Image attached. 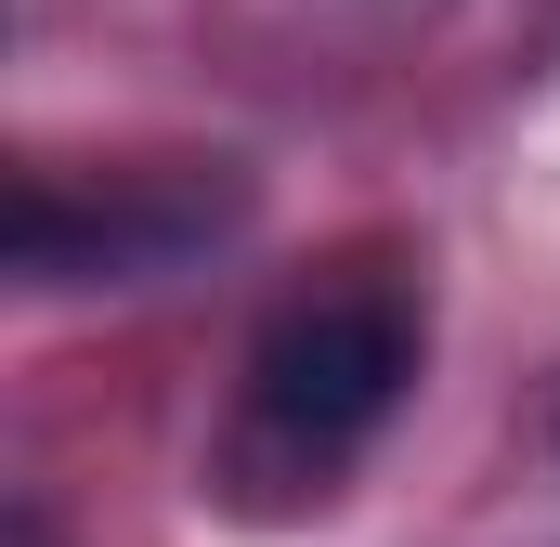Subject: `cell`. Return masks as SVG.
I'll return each mask as SVG.
<instances>
[{"instance_id": "1", "label": "cell", "mask_w": 560, "mask_h": 547, "mask_svg": "<svg viewBox=\"0 0 560 547\" xmlns=\"http://www.w3.org/2000/svg\"><path fill=\"white\" fill-rule=\"evenodd\" d=\"M430 313L418 287L392 274H326L300 287L275 326L248 339V379H235V430H222V509L248 522H300L339 496V469L392 430V405L418 392Z\"/></svg>"}, {"instance_id": "2", "label": "cell", "mask_w": 560, "mask_h": 547, "mask_svg": "<svg viewBox=\"0 0 560 547\" xmlns=\"http://www.w3.org/2000/svg\"><path fill=\"white\" fill-rule=\"evenodd\" d=\"M235 209H248L235 170H209V183H105V196L26 183L13 196V274L26 287H156L209 235H235Z\"/></svg>"}, {"instance_id": "3", "label": "cell", "mask_w": 560, "mask_h": 547, "mask_svg": "<svg viewBox=\"0 0 560 547\" xmlns=\"http://www.w3.org/2000/svg\"><path fill=\"white\" fill-rule=\"evenodd\" d=\"M0 535H13V547H52V522H39V509L13 496V522H0Z\"/></svg>"}]
</instances>
